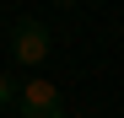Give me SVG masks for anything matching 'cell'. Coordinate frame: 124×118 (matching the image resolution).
I'll use <instances>...</instances> for the list:
<instances>
[{"label": "cell", "instance_id": "cell-1", "mask_svg": "<svg viewBox=\"0 0 124 118\" xmlns=\"http://www.w3.org/2000/svg\"><path fill=\"white\" fill-rule=\"evenodd\" d=\"M11 59L16 65H32V70L49 59V27L38 22V16H22V22L11 27Z\"/></svg>", "mask_w": 124, "mask_h": 118}, {"label": "cell", "instance_id": "cell-2", "mask_svg": "<svg viewBox=\"0 0 124 118\" xmlns=\"http://www.w3.org/2000/svg\"><path fill=\"white\" fill-rule=\"evenodd\" d=\"M16 113L22 118H65V97H59L54 81H27L22 97H16Z\"/></svg>", "mask_w": 124, "mask_h": 118}, {"label": "cell", "instance_id": "cell-3", "mask_svg": "<svg viewBox=\"0 0 124 118\" xmlns=\"http://www.w3.org/2000/svg\"><path fill=\"white\" fill-rule=\"evenodd\" d=\"M16 97H22V86H16V81H11V75H6V70H0V107H11V102H16Z\"/></svg>", "mask_w": 124, "mask_h": 118}, {"label": "cell", "instance_id": "cell-4", "mask_svg": "<svg viewBox=\"0 0 124 118\" xmlns=\"http://www.w3.org/2000/svg\"><path fill=\"white\" fill-rule=\"evenodd\" d=\"M54 6H81V0H54Z\"/></svg>", "mask_w": 124, "mask_h": 118}]
</instances>
